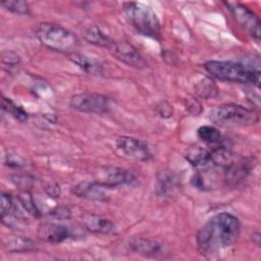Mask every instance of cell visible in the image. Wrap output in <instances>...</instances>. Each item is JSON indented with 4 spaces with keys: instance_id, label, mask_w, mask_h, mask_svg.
I'll list each match as a JSON object with an SVG mask.
<instances>
[{
    "instance_id": "obj_4",
    "label": "cell",
    "mask_w": 261,
    "mask_h": 261,
    "mask_svg": "<svg viewBox=\"0 0 261 261\" xmlns=\"http://www.w3.org/2000/svg\"><path fill=\"white\" fill-rule=\"evenodd\" d=\"M209 119L220 126H248L259 120L257 110L237 104H223L209 112Z\"/></svg>"
},
{
    "instance_id": "obj_34",
    "label": "cell",
    "mask_w": 261,
    "mask_h": 261,
    "mask_svg": "<svg viewBox=\"0 0 261 261\" xmlns=\"http://www.w3.org/2000/svg\"><path fill=\"white\" fill-rule=\"evenodd\" d=\"M45 191H46V193H47L50 197H52V198H57V197H59V195H60V188H59V186H58L57 184H55V182H49V184H47V185L45 186Z\"/></svg>"
},
{
    "instance_id": "obj_16",
    "label": "cell",
    "mask_w": 261,
    "mask_h": 261,
    "mask_svg": "<svg viewBox=\"0 0 261 261\" xmlns=\"http://www.w3.org/2000/svg\"><path fill=\"white\" fill-rule=\"evenodd\" d=\"M218 178L219 175L214 169H212V165L210 164L208 166L202 167L200 170H198V172L194 174L192 177V184L197 189L202 191H209L216 186Z\"/></svg>"
},
{
    "instance_id": "obj_25",
    "label": "cell",
    "mask_w": 261,
    "mask_h": 261,
    "mask_svg": "<svg viewBox=\"0 0 261 261\" xmlns=\"http://www.w3.org/2000/svg\"><path fill=\"white\" fill-rule=\"evenodd\" d=\"M195 93L198 97L203 99H211L217 96L218 88L210 79L199 81L195 86Z\"/></svg>"
},
{
    "instance_id": "obj_23",
    "label": "cell",
    "mask_w": 261,
    "mask_h": 261,
    "mask_svg": "<svg viewBox=\"0 0 261 261\" xmlns=\"http://www.w3.org/2000/svg\"><path fill=\"white\" fill-rule=\"evenodd\" d=\"M197 135L201 141L208 145H218L222 141L220 132L211 125H202L198 128Z\"/></svg>"
},
{
    "instance_id": "obj_14",
    "label": "cell",
    "mask_w": 261,
    "mask_h": 261,
    "mask_svg": "<svg viewBox=\"0 0 261 261\" xmlns=\"http://www.w3.org/2000/svg\"><path fill=\"white\" fill-rule=\"evenodd\" d=\"M83 226L94 233L111 234L116 230L115 224L108 218L94 213H86L82 216Z\"/></svg>"
},
{
    "instance_id": "obj_21",
    "label": "cell",
    "mask_w": 261,
    "mask_h": 261,
    "mask_svg": "<svg viewBox=\"0 0 261 261\" xmlns=\"http://www.w3.org/2000/svg\"><path fill=\"white\" fill-rule=\"evenodd\" d=\"M23 207L21 206L18 199H15L10 194L2 193L1 195V216L2 215H13L19 218L27 219L24 216Z\"/></svg>"
},
{
    "instance_id": "obj_1",
    "label": "cell",
    "mask_w": 261,
    "mask_h": 261,
    "mask_svg": "<svg viewBox=\"0 0 261 261\" xmlns=\"http://www.w3.org/2000/svg\"><path fill=\"white\" fill-rule=\"evenodd\" d=\"M241 232V223L237 216L222 212L211 217L197 233V246L204 256L213 255L232 246Z\"/></svg>"
},
{
    "instance_id": "obj_32",
    "label": "cell",
    "mask_w": 261,
    "mask_h": 261,
    "mask_svg": "<svg viewBox=\"0 0 261 261\" xmlns=\"http://www.w3.org/2000/svg\"><path fill=\"white\" fill-rule=\"evenodd\" d=\"M185 105H186L187 110L190 113L194 114V115H199L201 113V111H202L201 104H200V102L196 98H188L186 100Z\"/></svg>"
},
{
    "instance_id": "obj_27",
    "label": "cell",
    "mask_w": 261,
    "mask_h": 261,
    "mask_svg": "<svg viewBox=\"0 0 261 261\" xmlns=\"http://www.w3.org/2000/svg\"><path fill=\"white\" fill-rule=\"evenodd\" d=\"M176 180L174 176L169 172H162L157 181V192L159 195H167L175 189Z\"/></svg>"
},
{
    "instance_id": "obj_11",
    "label": "cell",
    "mask_w": 261,
    "mask_h": 261,
    "mask_svg": "<svg viewBox=\"0 0 261 261\" xmlns=\"http://www.w3.org/2000/svg\"><path fill=\"white\" fill-rule=\"evenodd\" d=\"M96 180L113 189L132 182L135 179L133 172L122 167L104 166L96 172Z\"/></svg>"
},
{
    "instance_id": "obj_18",
    "label": "cell",
    "mask_w": 261,
    "mask_h": 261,
    "mask_svg": "<svg viewBox=\"0 0 261 261\" xmlns=\"http://www.w3.org/2000/svg\"><path fill=\"white\" fill-rule=\"evenodd\" d=\"M236 160L232 151L221 145H215L212 150H210V164L221 169H225Z\"/></svg>"
},
{
    "instance_id": "obj_6",
    "label": "cell",
    "mask_w": 261,
    "mask_h": 261,
    "mask_svg": "<svg viewBox=\"0 0 261 261\" xmlns=\"http://www.w3.org/2000/svg\"><path fill=\"white\" fill-rule=\"evenodd\" d=\"M69 105L80 112L103 114L110 110L111 100L102 94L84 92L71 96Z\"/></svg>"
},
{
    "instance_id": "obj_35",
    "label": "cell",
    "mask_w": 261,
    "mask_h": 261,
    "mask_svg": "<svg viewBox=\"0 0 261 261\" xmlns=\"http://www.w3.org/2000/svg\"><path fill=\"white\" fill-rule=\"evenodd\" d=\"M260 233H259V231H256V232H254L253 233V236H252V240H253V242L257 245V246H260Z\"/></svg>"
},
{
    "instance_id": "obj_3",
    "label": "cell",
    "mask_w": 261,
    "mask_h": 261,
    "mask_svg": "<svg viewBox=\"0 0 261 261\" xmlns=\"http://www.w3.org/2000/svg\"><path fill=\"white\" fill-rule=\"evenodd\" d=\"M36 37L48 49L67 53L75 52L79 46L77 37L67 29L52 22H42L35 31Z\"/></svg>"
},
{
    "instance_id": "obj_2",
    "label": "cell",
    "mask_w": 261,
    "mask_h": 261,
    "mask_svg": "<svg viewBox=\"0 0 261 261\" xmlns=\"http://www.w3.org/2000/svg\"><path fill=\"white\" fill-rule=\"evenodd\" d=\"M204 67L212 76L223 82L253 84L258 88L260 86V70L250 64L211 60L206 62Z\"/></svg>"
},
{
    "instance_id": "obj_15",
    "label": "cell",
    "mask_w": 261,
    "mask_h": 261,
    "mask_svg": "<svg viewBox=\"0 0 261 261\" xmlns=\"http://www.w3.org/2000/svg\"><path fill=\"white\" fill-rule=\"evenodd\" d=\"M128 247L133 252L145 257H155L160 255L163 251V246L161 243L144 237H135L130 239L128 242Z\"/></svg>"
},
{
    "instance_id": "obj_26",
    "label": "cell",
    "mask_w": 261,
    "mask_h": 261,
    "mask_svg": "<svg viewBox=\"0 0 261 261\" xmlns=\"http://www.w3.org/2000/svg\"><path fill=\"white\" fill-rule=\"evenodd\" d=\"M17 199L20 202L21 206L23 207V209L25 210L27 213L33 215L34 217H40L41 216V212H40L38 206L36 205L34 197H33V195L30 191H28V190L21 191L18 194Z\"/></svg>"
},
{
    "instance_id": "obj_8",
    "label": "cell",
    "mask_w": 261,
    "mask_h": 261,
    "mask_svg": "<svg viewBox=\"0 0 261 261\" xmlns=\"http://www.w3.org/2000/svg\"><path fill=\"white\" fill-rule=\"evenodd\" d=\"M116 147L123 156L138 161H148L152 157L149 145L143 140L135 137H118L116 140Z\"/></svg>"
},
{
    "instance_id": "obj_30",
    "label": "cell",
    "mask_w": 261,
    "mask_h": 261,
    "mask_svg": "<svg viewBox=\"0 0 261 261\" xmlns=\"http://www.w3.org/2000/svg\"><path fill=\"white\" fill-rule=\"evenodd\" d=\"M1 61L3 64L8 65L10 67L16 66L19 64L20 62V58L19 56L13 52V51H4L1 54Z\"/></svg>"
},
{
    "instance_id": "obj_20",
    "label": "cell",
    "mask_w": 261,
    "mask_h": 261,
    "mask_svg": "<svg viewBox=\"0 0 261 261\" xmlns=\"http://www.w3.org/2000/svg\"><path fill=\"white\" fill-rule=\"evenodd\" d=\"M185 157L191 165L202 168L210 165V151L201 146H193L189 148L185 154Z\"/></svg>"
},
{
    "instance_id": "obj_9",
    "label": "cell",
    "mask_w": 261,
    "mask_h": 261,
    "mask_svg": "<svg viewBox=\"0 0 261 261\" xmlns=\"http://www.w3.org/2000/svg\"><path fill=\"white\" fill-rule=\"evenodd\" d=\"M112 55L119 61L136 68H144L147 66V61L137 50L135 46L126 41H113L109 47Z\"/></svg>"
},
{
    "instance_id": "obj_19",
    "label": "cell",
    "mask_w": 261,
    "mask_h": 261,
    "mask_svg": "<svg viewBox=\"0 0 261 261\" xmlns=\"http://www.w3.org/2000/svg\"><path fill=\"white\" fill-rule=\"evenodd\" d=\"M69 59L71 60V62H73L75 65H77L89 74H101L103 72L102 64L98 60L88 55L73 52L69 54Z\"/></svg>"
},
{
    "instance_id": "obj_13",
    "label": "cell",
    "mask_w": 261,
    "mask_h": 261,
    "mask_svg": "<svg viewBox=\"0 0 261 261\" xmlns=\"http://www.w3.org/2000/svg\"><path fill=\"white\" fill-rule=\"evenodd\" d=\"M37 233L41 240L51 244L62 243L71 237V232L67 226L53 222L40 224Z\"/></svg>"
},
{
    "instance_id": "obj_7",
    "label": "cell",
    "mask_w": 261,
    "mask_h": 261,
    "mask_svg": "<svg viewBox=\"0 0 261 261\" xmlns=\"http://www.w3.org/2000/svg\"><path fill=\"white\" fill-rule=\"evenodd\" d=\"M237 22L256 41L260 40L261 29L258 16L247 6L237 2H224Z\"/></svg>"
},
{
    "instance_id": "obj_22",
    "label": "cell",
    "mask_w": 261,
    "mask_h": 261,
    "mask_svg": "<svg viewBox=\"0 0 261 261\" xmlns=\"http://www.w3.org/2000/svg\"><path fill=\"white\" fill-rule=\"evenodd\" d=\"M85 40L95 46L98 47H104L109 48L111 44L113 43V40H111L107 35H105L99 27L93 24L88 27L83 34Z\"/></svg>"
},
{
    "instance_id": "obj_33",
    "label": "cell",
    "mask_w": 261,
    "mask_h": 261,
    "mask_svg": "<svg viewBox=\"0 0 261 261\" xmlns=\"http://www.w3.org/2000/svg\"><path fill=\"white\" fill-rule=\"evenodd\" d=\"M5 164L10 167H20L24 165V161L16 155H7Z\"/></svg>"
},
{
    "instance_id": "obj_28",
    "label": "cell",
    "mask_w": 261,
    "mask_h": 261,
    "mask_svg": "<svg viewBox=\"0 0 261 261\" xmlns=\"http://www.w3.org/2000/svg\"><path fill=\"white\" fill-rule=\"evenodd\" d=\"M1 6L13 13H16V14H20V15L31 14L30 6L25 1H20V0L8 1L7 0V1L1 2Z\"/></svg>"
},
{
    "instance_id": "obj_24",
    "label": "cell",
    "mask_w": 261,
    "mask_h": 261,
    "mask_svg": "<svg viewBox=\"0 0 261 261\" xmlns=\"http://www.w3.org/2000/svg\"><path fill=\"white\" fill-rule=\"evenodd\" d=\"M1 107L5 112L10 114L12 117L17 119L18 121H21V122L27 121L29 118L28 112L22 107L15 104L12 100L4 96H2V99H1Z\"/></svg>"
},
{
    "instance_id": "obj_5",
    "label": "cell",
    "mask_w": 261,
    "mask_h": 261,
    "mask_svg": "<svg viewBox=\"0 0 261 261\" xmlns=\"http://www.w3.org/2000/svg\"><path fill=\"white\" fill-rule=\"evenodd\" d=\"M123 10L132 25L142 35L159 39L161 28L156 13L147 5L138 2H126Z\"/></svg>"
},
{
    "instance_id": "obj_31",
    "label": "cell",
    "mask_w": 261,
    "mask_h": 261,
    "mask_svg": "<svg viewBox=\"0 0 261 261\" xmlns=\"http://www.w3.org/2000/svg\"><path fill=\"white\" fill-rule=\"evenodd\" d=\"M50 214H51L52 217H54L56 219L64 220V219L70 218L71 212H70L69 208L66 207V206H57V207H54L50 211Z\"/></svg>"
},
{
    "instance_id": "obj_17",
    "label": "cell",
    "mask_w": 261,
    "mask_h": 261,
    "mask_svg": "<svg viewBox=\"0 0 261 261\" xmlns=\"http://www.w3.org/2000/svg\"><path fill=\"white\" fill-rule=\"evenodd\" d=\"M2 247L12 253L34 251L37 249L36 243L28 238L20 236H6L2 239Z\"/></svg>"
},
{
    "instance_id": "obj_10",
    "label": "cell",
    "mask_w": 261,
    "mask_h": 261,
    "mask_svg": "<svg viewBox=\"0 0 261 261\" xmlns=\"http://www.w3.org/2000/svg\"><path fill=\"white\" fill-rule=\"evenodd\" d=\"M256 160L254 157L236 159L228 167L223 169V181L228 187H237L244 181L254 169Z\"/></svg>"
},
{
    "instance_id": "obj_12",
    "label": "cell",
    "mask_w": 261,
    "mask_h": 261,
    "mask_svg": "<svg viewBox=\"0 0 261 261\" xmlns=\"http://www.w3.org/2000/svg\"><path fill=\"white\" fill-rule=\"evenodd\" d=\"M111 188L95 180V181H81L72 187L71 193L83 199L91 201L105 202L110 197Z\"/></svg>"
},
{
    "instance_id": "obj_29",
    "label": "cell",
    "mask_w": 261,
    "mask_h": 261,
    "mask_svg": "<svg viewBox=\"0 0 261 261\" xmlns=\"http://www.w3.org/2000/svg\"><path fill=\"white\" fill-rule=\"evenodd\" d=\"M155 111L161 118H169L173 115V107L166 100L159 101L155 106Z\"/></svg>"
}]
</instances>
